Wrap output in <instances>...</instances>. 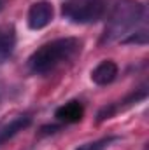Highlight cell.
Returning a JSON list of instances; mask_svg holds the SVG:
<instances>
[{
	"mask_svg": "<svg viewBox=\"0 0 149 150\" xmlns=\"http://www.w3.org/2000/svg\"><path fill=\"white\" fill-rule=\"evenodd\" d=\"M81 47L82 42L75 37L54 38L51 42H46L28 58V70L35 75L49 74L63 61L72 59L81 51Z\"/></svg>",
	"mask_w": 149,
	"mask_h": 150,
	"instance_id": "6da1fadb",
	"label": "cell"
},
{
	"mask_svg": "<svg viewBox=\"0 0 149 150\" xmlns=\"http://www.w3.org/2000/svg\"><path fill=\"white\" fill-rule=\"evenodd\" d=\"M144 16V5L137 0H117L112 7V12L107 19L105 30L100 37V45L116 42L123 38Z\"/></svg>",
	"mask_w": 149,
	"mask_h": 150,
	"instance_id": "7a4b0ae2",
	"label": "cell"
},
{
	"mask_svg": "<svg viewBox=\"0 0 149 150\" xmlns=\"http://www.w3.org/2000/svg\"><path fill=\"white\" fill-rule=\"evenodd\" d=\"M105 14L104 0H65L62 4V16L74 25L98 23Z\"/></svg>",
	"mask_w": 149,
	"mask_h": 150,
	"instance_id": "3957f363",
	"label": "cell"
},
{
	"mask_svg": "<svg viewBox=\"0 0 149 150\" xmlns=\"http://www.w3.org/2000/svg\"><path fill=\"white\" fill-rule=\"evenodd\" d=\"M54 16V9L53 4L49 0H37L30 5L28 9V16H27V23L30 30H42L46 28Z\"/></svg>",
	"mask_w": 149,
	"mask_h": 150,
	"instance_id": "277c9868",
	"label": "cell"
},
{
	"mask_svg": "<svg viewBox=\"0 0 149 150\" xmlns=\"http://www.w3.org/2000/svg\"><path fill=\"white\" fill-rule=\"evenodd\" d=\"M117 77V65L112 59L100 61L93 70H91V80L97 86H109Z\"/></svg>",
	"mask_w": 149,
	"mask_h": 150,
	"instance_id": "5b68a950",
	"label": "cell"
},
{
	"mask_svg": "<svg viewBox=\"0 0 149 150\" xmlns=\"http://www.w3.org/2000/svg\"><path fill=\"white\" fill-rule=\"evenodd\" d=\"M30 124H32V117L30 115H18V117L11 119L9 122H5L4 126H0V145L9 142L11 138H14L19 131L27 129Z\"/></svg>",
	"mask_w": 149,
	"mask_h": 150,
	"instance_id": "8992f818",
	"label": "cell"
},
{
	"mask_svg": "<svg viewBox=\"0 0 149 150\" xmlns=\"http://www.w3.org/2000/svg\"><path fill=\"white\" fill-rule=\"evenodd\" d=\"M84 115V107L81 101L77 100H72L65 105H62L60 108H56L54 112V117L62 122H67V124H74V122H79Z\"/></svg>",
	"mask_w": 149,
	"mask_h": 150,
	"instance_id": "52a82bcc",
	"label": "cell"
},
{
	"mask_svg": "<svg viewBox=\"0 0 149 150\" xmlns=\"http://www.w3.org/2000/svg\"><path fill=\"white\" fill-rule=\"evenodd\" d=\"M16 47V30L12 25L0 26V61L7 59Z\"/></svg>",
	"mask_w": 149,
	"mask_h": 150,
	"instance_id": "ba28073f",
	"label": "cell"
},
{
	"mask_svg": "<svg viewBox=\"0 0 149 150\" xmlns=\"http://www.w3.org/2000/svg\"><path fill=\"white\" fill-rule=\"evenodd\" d=\"M148 98V86H140L139 89H135V91H132L123 101H119V103H116V107H117V112L121 110V108H126V107H132V105H135V103H139V101H142V100H146Z\"/></svg>",
	"mask_w": 149,
	"mask_h": 150,
	"instance_id": "9c48e42d",
	"label": "cell"
},
{
	"mask_svg": "<svg viewBox=\"0 0 149 150\" xmlns=\"http://www.w3.org/2000/svg\"><path fill=\"white\" fill-rule=\"evenodd\" d=\"M121 138L119 136H105V138H100V140H95V142H90V143H84V145H79L75 150H107L112 143L119 142Z\"/></svg>",
	"mask_w": 149,
	"mask_h": 150,
	"instance_id": "30bf717a",
	"label": "cell"
},
{
	"mask_svg": "<svg viewBox=\"0 0 149 150\" xmlns=\"http://www.w3.org/2000/svg\"><path fill=\"white\" fill-rule=\"evenodd\" d=\"M123 44H135V45H146L148 44V32L140 30V32H133L128 37L121 38Z\"/></svg>",
	"mask_w": 149,
	"mask_h": 150,
	"instance_id": "8fae6325",
	"label": "cell"
},
{
	"mask_svg": "<svg viewBox=\"0 0 149 150\" xmlns=\"http://www.w3.org/2000/svg\"><path fill=\"white\" fill-rule=\"evenodd\" d=\"M116 112H117L116 103H111V105L104 107L102 110H98V113H97V122H102V120H105V119H111Z\"/></svg>",
	"mask_w": 149,
	"mask_h": 150,
	"instance_id": "7c38bea8",
	"label": "cell"
},
{
	"mask_svg": "<svg viewBox=\"0 0 149 150\" xmlns=\"http://www.w3.org/2000/svg\"><path fill=\"white\" fill-rule=\"evenodd\" d=\"M5 2H7V0H0V11H2L4 7H5Z\"/></svg>",
	"mask_w": 149,
	"mask_h": 150,
	"instance_id": "4fadbf2b",
	"label": "cell"
}]
</instances>
